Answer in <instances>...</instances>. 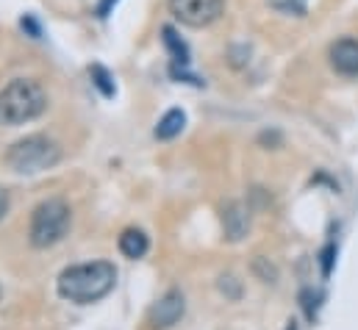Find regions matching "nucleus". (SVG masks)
I'll use <instances>...</instances> for the list:
<instances>
[{
    "instance_id": "obj_1",
    "label": "nucleus",
    "mask_w": 358,
    "mask_h": 330,
    "mask_svg": "<svg viewBox=\"0 0 358 330\" xmlns=\"http://www.w3.org/2000/svg\"><path fill=\"white\" fill-rule=\"evenodd\" d=\"M117 283V269L108 261H90L67 266L59 275V294L76 306H92L103 300Z\"/></svg>"
},
{
    "instance_id": "obj_2",
    "label": "nucleus",
    "mask_w": 358,
    "mask_h": 330,
    "mask_svg": "<svg viewBox=\"0 0 358 330\" xmlns=\"http://www.w3.org/2000/svg\"><path fill=\"white\" fill-rule=\"evenodd\" d=\"M48 108V92L39 81L31 78H14L0 89V125L17 128L25 122H34Z\"/></svg>"
},
{
    "instance_id": "obj_3",
    "label": "nucleus",
    "mask_w": 358,
    "mask_h": 330,
    "mask_svg": "<svg viewBox=\"0 0 358 330\" xmlns=\"http://www.w3.org/2000/svg\"><path fill=\"white\" fill-rule=\"evenodd\" d=\"M62 162V148L42 134L25 136L6 150V166L17 175H39Z\"/></svg>"
},
{
    "instance_id": "obj_4",
    "label": "nucleus",
    "mask_w": 358,
    "mask_h": 330,
    "mask_svg": "<svg viewBox=\"0 0 358 330\" xmlns=\"http://www.w3.org/2000/svg\"><path fill=\"white\" fill-rule=\"evenodd\" d=\"M73 225V211L64 200L50 197L45 203H39L31 214V225H28V242L36 250H48L59 245L67 231Z\"/></svg>"
},
{
    "instance_id": "obj_5",
    "label": "nucleus",
    "mask_w": 358,
    "mask_h": 330,
    "mask_svg": "<svg viewBox=\"0 0 358 330\" xmlns=\"http://www.w3.org/2000/svg\"><path fill=\"white\" fill-rule=\"evenodd\" d=\"M225 0H170V14L186 28H206L220 20Z\"/></svg>"
},
{
    "instance_id": "obj_6",
    "label": "nucleus",
    "mask_w": 358,
    "mask_h": 330,
    "mask_svg": "<svg viewBox=\"0 0 358 330\" xmlns=\"http://www.w3.org/2000/svg\"><path fill=\"white\" fill-rule=\"evenodd\" d=\"M186 311V300L178 289H170L159 303H153V308L148 311V325L150 330H170L178 325Z\"/></svg>"
},
{
    "instance_id": "obj_7",
    "label": "nucleus",
    "mask_w": 358,
    "mask_h": 330,
    "mask_svg": "<svg viewBox=\"0 0 358 330\" xmlns=\"http://www.w3.org/2000/svg\"><path fill=\"white\" fill-rule=\"evenodd\" d=\"M328 62L336 76L342 78H358V39H336L328 48Z\"/></svg>"
},
{
    "instance_id": "obj_8",
    "label": "nucleus",
    "mask_w": 358,
    "mask_h": 330,
    "mask_svg": "<svg viewBox=\"0 0 358 330\" xmlns=\"http://www.w3.org/2000/svg\"><path fill=\"white\" fill-rule=\"evenodd\" d=\"M222 222H225V234H228L231 242H239L250 228V220H248V211L242 208V203H228V208L222 214Z\"/></svg>"
},
{
    "instance_id": "obj_9",
    "label": "nucleus",
    "mask_w": 358,
    "mask_h": 330,
    "mask_svg": "<svg viewBox=\"0 0 358 330\" xmlns=\"http://www.w3.org/2000/svg\"><path fill=\"white\" fill-rule=\"evenodd\" d=\"M148 248H150V242H148V236H145L139 228L122 231V236H120V252H122L125 258L136 261V258H142V255L148 252Z\"/></svg>"
},
{
    "instance_id": "obj_10",
    "label": "nucleus",
    "mask_w": 358,
    "mask_h": 330,
    "mask_svg": "<svg viewBox=\"0 0 358 330\" xmlns=\"http://www.w3.org/2000/svg\"><path fill=\"white\" fill-rule=\"evenodd\" d=\"M183 125H186V114H183L180 108H170V111L159 120V125H156V139H162V142L176 139L180 131H183Z\"/></svg>"
},
{
    "instance_id": "obj_11",
    "label": "nucleus",
    "mask_w": 358,
    "mask_h": 330,
    "mask_svg": "<svg viewBox=\"0 0 358 330\" xmlns=\"http://www.w3.org/2000/svg\"><path fill=\"white\" fill-rule=\"evenodd\" d=\"M267 3L278 14H286V17H306L311 0H267Z\"/></svg>"
},
{
    "instance_id": "obj_12",
    "label": "nucleus",
    "mask_w": 358,
    "mask_h": 330,
    "mask_svg": "<svg viewBox=\"0 0 358 330\" xmlns=\"http://www.w3.org/2000/svg\"><path fill=\"white\" fill-rule=\"evenodd\" d=\"M164 45L170 48V53H173V62H176V64H178V62L180 64H189V50H186L183 39H180L173 28H164Z\"/></svg>"
},
{
    "instance_id": "obj_13",
    "label": "nucleus",
    "mask_w": 358,
    "mask_h": 330,
    "mask_svg": "<svg viewBox=\"0 0 358 330\" xmlns=\"http://www.w3.org/2000/svg\"><path fill=\"white\" fill-rule=\"evenodd\" d=\"M92 78H94V86H97V89H100L106 97H111V94H114V86L108 83L111 78H108V73H106L100 64H97V67H92Z\"/></svg>"
},
{
    "instance_id": "obj_14",
    "label": "nucleus",
    "mask_w": 358,
    "mask_h": 330,
    "mask_svg": "<svg viewBox=\"0 0 358 330\" xmlns=\"http://www.w3.org/2000/svg\"><path fill=\"white\" fill-rule=\"evenodd\" d=\"M331 264H334V245H328L322 252V275H331Z\"/></svg>"
},
{
    "instance_id": "obj_15",
    "label": "nucleus",
    "mask_w": 358,
    "mask_h": 330,
    "mask_svg": "<svg viewBox=\"0 0 358 330\" xmlns=\"http://www.w3.org/2000/svg\"><path fill=\"white\" fill-rule=\"evenodd\" d=\"M8 214V192L6 189H0V220Z\"/></svg>"
},
{
    "instance_id": "obj_16",
    "label": "nucleus",
    "mask_w": 358,
    "mask_h": 330,
    "mask_svg": "<svg viewBox=\"0 0 358 330\" xmlns=\"http://www.w3.org/2000/svg\"><path fill=\"white\" fill-rule=\"evenodd\" d=\"M114 3H117V0H100V6H97V14H100V17H106V14L111 11V6H114Z\"/></svg>"
},
{
    "instance_id": "obj_17",
    "label": "nucleus",
    "mask_w": 358,
    "mask_h": 330,
    "mask_svg": "<svg viewBox=\"0 0 358 330\" xmlns=\"http://www.w3.org/2000/svg\"><path fill=\"white\" fill-rule=\"evenodd\" d=\"M286 330H294V325H292V328H286Z\"/></svg>"
}]
</instances>
